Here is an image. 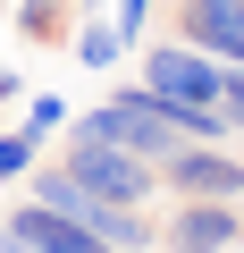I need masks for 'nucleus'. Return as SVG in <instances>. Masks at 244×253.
<instances>
[{"instance_id":"obj_1","label":"nucleus","mask_w":244,"mask_h":253,"mask_svg":"<svg viewBox=\"0 0 244 253\" xmlns=\"http://www.w3.org/2000/svg\"><path fill=\"white\" fill-rule=\"evenodd\" d=\"M68 177L93 194V203H152L160 194V169L143 161V152H127V144H101V135H76L68 152Z\"/></svg>"},{"instance_id":"obj_2","label":"nucleus","mask_w":244,"mask_h":253,"mask_svg":"<svg viewBox=\"0 0 244 253\" xmlns=\"http://www.w3.org/2000/svg\"><path fill=\"white\" fill-rule=\"evenodd\" d=\"M160 194H177V203H244L236 144H177L160 161Z\"/></svg>"},{"instance_id":"obj_3","label":"nucleus","mask_w":244,"mask_h":253,"mask_svg":"<svg viewBox=\"0 0 244 253\" xmlns=\"http://www.w3.org/2000/svg\"><path fill=\"white\" fill-rule=\"evenodd\" d=\"M219 76H227V59H210V51H194V42H152L143 51V84L160 93V101H194V110H210L219 101Z\"/></svg>"},{"instance_id":"obj_4","label":"nucleus","mask_w":244,"mask_h":253,"mask_svg":"<svg viewBox=\"0 0 244 253\" xmlns=\"http://www.w3.org/2000/svg\"><path fill=\"white\" fill-rule=\"evenodd\" d=\"M169 253H236L244 245V203H177L160 219Z\"/></svg>"},{"instance_id":"obj_5","label":"nucleus","mask_w":244,"mask_h":253,"mask_svg":"<svg viewBox=\"0 0 244 253\" xmlns=\"http://www.w3.org/2000/svg\"><path fill=\"white\" fill-rule=\"evenodd\" d=\"M9 219H17L26 236H34V253H109V245H101V236H93L84 219H68V211H51V203H34V194H26V203H17Z\"/></svg>"},{"instance_id":"obj_6","label":"nucleus","mask_w":244,"mask_h":253,"mask_svg":"<svg viewBox=\"0 0 244 253\" xmlns=\"http://www.w3.org/2000/svg\"><path fill=\"white\" fill-rule=\"evenodd\" d=\"M17 34L26 42H68L76 34V9H68V0H26V9H17Z\"/></svg>"},{"instance_id":"obj_7","label":"nucleus","mask_w":244,"mask_h":253,"mask_svg":"<svg viewBox=\"0 0 244 253\" xmlns=\"http://www.w3.org/2000/svg\"><path fill=\"white\" fill-rule=\"evenodd\" d=\"M68 51H76L84 68H118V59H127V42H118V26H109V17H84V26L68 34Z\"/></svg>"},{"instance_id":"obj_8","label":"nucleus","mask_w":244,"mask_h":253,"mask_svg":"<svg viewBox=\"0 0 244 253\" xmlns=\"http://www.w3.org/2000/svg\"><path fill=\"white\" fill-rule=\"evenodd\" d=\"M34 144H42L34 126H9V135H0V186H9V177H26V169H34Z\"/></svg>"},{"instance_id":"obj_9","label":"nucleus","mask_w":244,"mask_h":253,"mask_svg":"<svg viewBox=\"0 0 244 253\" xmlns=\"http://www.w3.org/2000/svg\"><path fill=\"white\" fill-rule=\"evenodd\" d=\"M109 26H118V42L135 51V34L152 26V0H109Z\"/></svg>"},{"instance_id":"obj_10","label":"nucleus","mask_w":244,"mask_h":253,"mask_svg":"<svg viewBox=\"0 0 244 253\" xmlns=\"http://www.w3.org/2000/svg\"><path fill=\"white\" fill-rule=\"evenodd\" d=\"M26 126H34V135H59V126H68V101L59 93H34L26 101Z\"/></svg>"},{"instance_id":"obj_11","label":"nucleus","mask_w":244,"mask_h":253,"mask_svg":"<svg viewBox=\"0 0 244 253\" xmlns=\"http://www.w3.org/2000/svg\"><path fill=\"white\" fill-rule=\"evenodd\" d=\"M219 110L236 118V135H244V68H227V76H219Z\"/></svg>"},{"instance_id":"obj_12","label":"nucleus","mask_w":244,"mask_h":253,"mask_svg":"<svg viewBox=\"0 0 244 253\" xmlns=\"http://www.w3.org/2000/svg\"><path fill=\"white\" fill-rule=\"evenodd\" d=\"M0 253H34V236H26L17 219H0Z\"/></svg>"},{"instance_id":"obj_13","label":"nucleus","mask_w":244,"mask_h":253,"mask_svg":"<svg viewBox=\"0 0 244 253\" xmlns=\"http://www.w3.org/2000/svg\"><path fill=\"white\" fill-rule=\"evenodd\" d=\"M236 161H244V135H236Z\"/></svg>"}]
</instances>
